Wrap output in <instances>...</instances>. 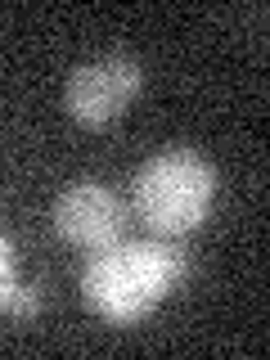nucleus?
<instances>
[{"label":"nucleus","instance_id":"obj_1","mask_svg":"<svg viewBox=\"0 0 270 360\" xmlns=\"http://www.w3.org/2000/svg\"><path fill=\"white\" fill-rule=\"evenodd\" d=\"M185 279V257L172 243H112L90 252L82 270V297L112 324L144 320L158 302Z\"/></svg>","mask_w":270,"mask_h":360},{"label":"nucleus","instance_id":"obj_2","mask_svg":"<svg viewBox=\"0 0 270 360\" xmlns=\"http://www.w3.org/2000/svg\"><path fill=\"white\" fill-rule=\"evenodd\" d=\"M131 202L140 221L158 234H189L207 221L217 202V172L189 149H167L135 172Z\"/></svg>","mask_w":270,"mask_h":360},{"label":"nucleus","instance_id":"obj_3","mask_svg":"<svg viewBox=\"0 0 270 360\" xmlns=\"http://www.w3.org/2000/svg\"><path fill=\"white\" fill-rule=\"evenodd\" d=\"M144 86V68L127 54H104V59L82 63L63 86V108L82 127H108L112 117L131 108V99Z\"/></svg>","mask_w":270,"mask_h":360},{"label":"nucleus","instance_id":"obj_4","mask_svg":"<svg viewBox=\"0 0 270 360\" xmlns=\"http://www.w3.org/2000/svg\"><path fill=\"white\" fill-rule=\"evenodd\" d=\"M54 230L63 243L82 248V252H99V248H112L122 239L127 207L104 185H72L54 202Z\"/></svg>","mask_w":270,"mask_h":360},{"label":"nucleus","instance_id":"obj_5","mask_svg":"<svg viewBox=\"0 0 270 360\" xmlns=\"http://www.w3.org/2000/svg\"><path fill=\"white\" fill-rule=\"evenodd\" d=\"M41 311V297H37V288H22V284H14V292L5 297V307H0V315H37Z\"/></svg>","mask_w":270,"mask_h":360},{"label":"nucleus","instance_id":"obj_6","mask_svg":"<svg viewBox=\"0 0 270 360\" xmlns=\"http://www.w3.org/2000/svg\"><path fill=\"white\" fill-rule=\"evenodd\" d=\"M14 284H18L14 279V257H9V243L0 239V307H5V297L14 292Z\"/></svg>","mask_w":270,"mask_h":360}]
</instances>
